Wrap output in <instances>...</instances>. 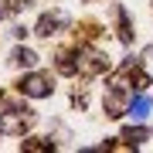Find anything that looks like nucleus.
<instances>
[{
  "label": "nucleus",
  "instance_id": "39448f33",
  "mask_svg": "<svg viewBox=\"0 0 153 153\" xmlns=\"http://www.w3.org/2000/svg\"><path fill=\"white\" fill-rule=\"evenodd\" d=\"M34 61H38V55H34V51H27V48H17V51H14V65H24V68H31Z\"/></svg>",
  "mask_w": 153,
  "mask_h": 153
},
{
  "label": "nucleus",
  "instance_id": "20e7f679",
  "mask_svg": "<svg viewBox=\"0 0 153 153\" xmlns=\"http://www.w3.org/2000/svg\"><path fill=\"white\" fill-rule=\"evenodd\" d=\"M146 112H150V99L146 95H136L129 102V116H133V119H146Z\"/></svg>",
  "mask_w": 153,
  "mask_h": 153
},
{
  "label": "nucleus",
  "instance_id": "423d86ee",
  "mask_svg": "<svg viewBox=\"0 0 153 153\" xmlns=\"http://www.w3.org/2000/svg\"><path fill=\"white\" fill-rule=\"evenodd\" d=\"M105 105H109V116H123V95L119 92H112L105 99Z\"/></svg>",
  "mask_w": 153,
  "mask_h": 153
},
{
  "label": "nucleus",
  "instance_id": "f03ea898",
  "mask_svg": "<svg viewBox=\"0 0 153 153\" xmlns=\"http://www.w3.org/2000/svg\"><path fill=\"white\" fill-rule=\"evenodd\" d=\"M27 109H10L7 116H0V133H24V126H27Z\"/></svg>",
  "mask_w": 153,
  "mask_h": 153
},
{
  "label": "nucleus",
  "instance_id": "f257e3e1",
  "mask_svg": "<svg viewBox=\"0 0 153 153\" xmlns=\"http://www.w3.org/2000/svg\"><path fill=\"white\" fill-rule=\"evenodd\" d=\"M21 92L31 95V99H44V95H51V78H44V75H27V78L21 82Z\"/></svg>",
  "mask_w": 153,
  "mask_h": 153
},
{
  "label": "nucleus",
  "instance_id": "7ed1b4c3",
  "mask_svg": "<svg viewBox=\"0 0 153 153\" xmlns=\"http://www.w3.org/2000/svg\"><path fill=\"white\" fill-rule=\"evenodd\" d=\"M58 24H65V17H61V14H55V17H51V14H48V17H41V24H38V34H41V38H51Z\"/></svg>",
  "mask_w": 153,
  "mask_h": 153
}]
</instances>
